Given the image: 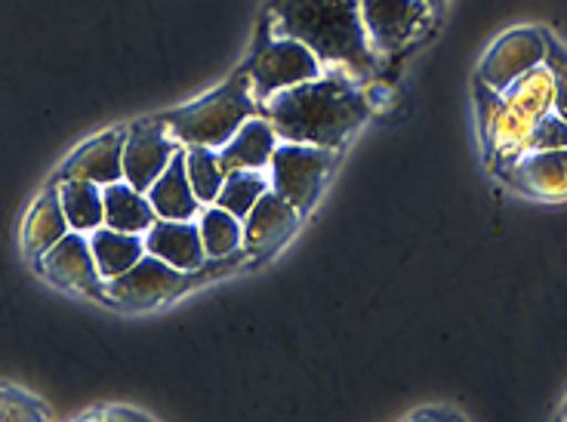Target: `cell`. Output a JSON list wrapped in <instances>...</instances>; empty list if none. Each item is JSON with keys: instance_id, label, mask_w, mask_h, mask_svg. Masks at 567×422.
<instances>
[{"instance_id": "cell-11", "label": "cell", "mask_w": 567, "mask_h": 422, "mask_svg": "<svg viewBox=\"0 0 567 422\" xmlns=\"http://www.w3.org/2000/svg\"><path fill=\"white\" fill-rule=\"evenodd\" d=\"M297 207L287 197L278 195L275 188H269L256 200L254 210L244 216V244L250 254H269L297 231Z\"/></svg>"}, {"instance_id": "cell-7", "label": "cell", "mask_w": 567, "mask_h": 422, "mask_svg": "<svg viewBox=\"0 0 567 422\" xmlns=\"http://www.w3.org/2000/svg\"><path fill=\"white\" fill-rule=\"evenodd\" d=\"M185 287V271L157 256H142L140 263L105 284V296L121 309H152Z\"/></svg>"}, {"instance_id": "cell-30", "label": "cell", "mask_w": 567, "mask_h": 422, "mask_svg": "<svg viewBox=\"0 0 567 422\" xmlns=\"http://www.w3.org/2000/svg\"><path fill=\"white\" fill-rule=\"evenodd\" d=\"M423 3H429L432 10H439V7H441V3H444V0H423Z\"/></svg>"}, {"instance_id": "cell-4", "label": "cell", "mask_w": 567, "mask_h": 422, "mask_svg": "<svg viewBox=\"0 0 567 422\" xmlns=\"http://www.w3.org/2000/svg\"><path fill=\"white\" fill-rule=\"evenodd\" d=\"M244 71L250 78L256 102H269L275 93H281L287 86L321 78V59L315 56L312 50L297 38L271 31L269 38L259 43V50H256Z\"/></svg>"}, {"instance_id": "cell-18", "label": "cell", "mask_w": 567, "mask_h": 422, "mask_svg": "<svg viewBox=\"0 0 567 422\" xmlns=\"http://www.w3.org/2000/svg\"><path fill=\"white\" fill-rule=\"evenodd\" d=\"M90 250L96 259L102 281H112L117 275H124L145 256V240L133 231H121V228L100 226L90 231Z\"/></svg>"}, {"instance_id": "cell-31", "label": "cell", "mask_w": 567, "mask_h": 422, "mask_svg": "<svg viewBox=\"0 0 567 422\" xmlns=\"http://www.w3.org/2000/svg\"><path fill=\"white\" fill-rule=\"evenodd\" d=\"M565 416H567V404H565Z\"/></svg>"}, {"instance_id": "cell-23", "label": "cell", "mask_w": 567, "mask_h": 422, "mask_svg": "<svg viewBox=\"0 0 567 422\" xmlns=\"http://www.w3.org/2000/svg\"><path fill=\"white\" fill-rule=\"evenodd\" d=\"M185 173L188 183L195 188L200 204H213L219 188L226 183V169L219 164V155H213V148L207 145H185Z\"/></svg>"}, {"instance_id": "cell-3", "label": "cell", "mask_w": 567, "mask_h": 422, "mask_svg": "<svg viewBox=\"0 0 567 422\" xmlns=\"http://www.w3.org/2000/svg\"><path fill=\"white\" fill-rule=\"evenodd\" d=\"M256 114V96L247 71H238L228 84L213 90L210 96L192 102L188 109L167 114L164 121L171 124L173 136L183 145H207L223 148L247 117Z\"/></svg>"}, {"instance_id": "cell-26", "label": "cell", "mask_w": 567, "mask_h": 422, "mask_svg": "<svg viewBox=\"0 0 567 422\" xmlns=\"http://www.w3.org/2000/svg\"><path fill=\"white\" fill-rule=\"evenodd\" d=\"M546 65L555 78V114L567 124V53L561 47H546Z\"/></svg>"}, {"instance_id": "cell-21", "label": "cell", "mask_w": 567, "mask_h": 422, "mask_svg": "<svg viewBox=\"0 0 567 422\" xmlns=\"http://www.w3.org/2000/svg\"><path fill=\"white\" fill-rule=\"evenodd\" d=\"M59 200H62V213L69 219V228L74 231H96L105 226V200H102V188L86 179H62L59 185Z\"/></svg>"}, {"instance_id": "cell-2", "label": "cell", "mask_w": 567, "mask_h": 422, "mask_svg": "<svg viewBox=\"0 0 567 422\" xmlns=\"http://www.w3.org/2000/svg\"><path fill=\"white\" fill-rule=\"evenodd\" d=\"M269 121L284 142L340 148L368 121L370 102L346 74H321L287 86L266 102Z\"/></svg>"}, {"instance_id": "cell-13", "label": "cell", "mask_w": 567, "mask_h": 422, "mask_svg": "<svg viewBox=\"0 0 567 422\" xmlns=\"http://www.w3.org/2000/svg\"><path fill=\"white\" fill-rule=\"evenodd\" d=\"M145 254L171 263L179 271H195L207 256L204 254V240H200V228L192 226V219H157L155 226L148 228Z\"/></svg>"}, {"instance_id": "cell-29", "label": "cell", "mask_w": 567, "mask_h": 422, "mask_svg": "<svg viewBox=\"0 0 567 422\" xmlns=\"http://www.w3.org/2000/svg\"><path fill=\"white\" fill-rule=\"evenodd\" d=\"M460 420V413H439V410H423V413H416L413 420Z\"/></svg>"}, {"instance_id": "cell-6", "label": "cell", "mask_w": 567, "mask_h": 422, "mask_svg": "<svg viewBox=\"0 0 567 422\" xmlns=\"http://www.w3.org/2000/svg\"><path fill=\"white\" fill-rule=\"evenodd\" d=\"M358 7L370 47L380 56L416 43L435 22V10L423 0H358Z\"/></svg>"}, {"instance_id": "cell-28", "label": "cell", "mask_w": 567, "mask_h": 422, "mask_svg": "<svg viewBox=\"0 0 567 422\" xmlns=\"http://www.w3.org/2000/svg\"><path fill=\"white\" fill-rule=\"evenodd\" d=\"M90 420H148L140 410H102V413H90Z\"/></svg>"}, {"instance_id": "cell-19", "label": "cell", "mask_w": 567, "mask_h": 422, "mask_svg": "<svg viewBox=\"0 0 567 422\" xmlns=\"http://www.w3.org/2000/svg\"><path fill=\"white\" fill-rule=\"evenodd\" d=\"M102 200H105V226L140 235L157 223V213L148 195L130 183H121V179L109 183L102 188Z\"/></svg>"}, {"instance_id": "cell-17", "label": "cell", "mask_w": 567, "mask_h": 422, "mask_svg": "<svg viewBox=\"0 0 567 422\" xmlns=\"http://www.w3.org/2000/svg\"><path fill=\"white\" fill-rule=\"evenodd\" d=\"M503 105L512 114H518L527 124H537L546 114L555 112V78L549 65L543 62L537 69H530L522 74L512 86H506L503 93Z\"/></svg>"}, {"instance_id": "cell-9", "label": "cell", "mask_w": 567, "mask_h": 422, "mask_svg": "<svg viewBox=\"0 0 567 422\" xmlns=\"http://www.w3.org/2000/svg\"><path fill=\"white\" fill-rule=\"evenodd\" d=\"M183 142L164 130V121H142L130 127L124 136V179L140 192H148V185L167 169Z\"/></svg>"}, {"instance_id": "cell-24", "label": "cell", "mask_w": 567, "mask_h": 422, "mask_svg": "<svg viewBox=\"0 0 567 422\" xmlns=\"http://www.w3.org/2000/svg\"><path fill=\"white\" fill-rule=\"evenodd\" d=\"M266 192H269V183H266L262 169H235V173H226V183L216 195V204L244 219Z\"/></svg>"}, {"instance_id": "cell-20", "label": "cell", "mask_w": 567, "mask_h": 422, "mask_svg": "<svg viewBox=\"0 0 567 422\" xmlns=\"http://www.w3.org/2000/svg\"><path fill=\"white\" fill-rule=\"evenodd\" d=\"M62 235H69V219L62 213V200H59V192H47L34 200V207L25 216V226H22L25 254H47Z\"/></svg>"}, {"instance_id": "cell-16", "label": "cell", "mask_w": 567, "mask_h": 422, "mask_svg": "<svg viewBox=\"0 0 567 422\" xmlns=\"http://www.w3.org/2000/svg\"><path fill=\"white\" fill-rule=\"evenodd\" d=\"M148 200L155 207L157 219H192L198 213L200 200L195 195V188L188 183V173H185V155L176 152L167 169L157 176L155 183L148 185Z\"/></svg>"}, {"instance_id": "cell-8", "label": "cell", "mask_w": 567, "mask_h": 422, "mask_svg": "<svg viewBox=\"0 0 567 422\" xmlns=\"http://www.w3.org/2000/svg\"><path fill=\"white\" fill-rule=\"evenodd\" d=\"M546 47H549V41L534 29H518L503 34L487 50L482 71H478V81L491 86V90H496V93H503L522 74H527L530 69H537V65L546 62Z\"/></svg>"}, {"instance_id": "cell-10", "label": "cell", "mask_w": 567, "mask_h": 422, "mask_svg": "<svg viewBox=\"0 0 567 422\" xmlns=\"http://www.w3.org/2000/svg\"><path fill=\"white\" fill-rule=\"evenodd\" d=\"M41 271L56 287H69V290H93L102 281L84 231L62 235L47 254H41Z\"/></svg>"}, {"instance_id": "cell-25", "label": "cell", "mask_w": 567, "mask_h": 422, "mask_svg": "<svg viewBox=\"0 0 567 422\" xmlns=\"http://www.w3.org/2000/svg\"><path fill=\"white\" fill-rule=\"evenodd\" d=\"M549 148H567V124L555 112H549L530 133L527 152H549Z\"/></svg>"}, {"instance_id": "cell-1", "label": "cell", "mask_w": 567, "mask_h": 422, "mask_svg": "<svg viewBox=\"0 0 567 422\" xmlns=\"http://www.w3.org/2000/svg\"><path fill=\"white\" fill-rule=\"evenodd\" d=\"M266 29L302 41L321 65L352 81H368L383 69V59L368 41L358 0H271Z\"/></svg>"}, {"instance_id": "cell-15", "label": "cell", "mask_w": 567, "mask_h": 422, "mask_svg": "<svg viewBox=\"0 0 567 422\" xmlns=\"http://www.w3.org/2000/svg\"><path fill=\"white\" fill-rule=\"evenodd\" d=\"M275 140L278 133L271 127V121L266 117H247L238 133L223 145L219 152V164L226 173H235V169H262L269 167L271 155H275Z\"/></svg>"}, {"instance_id": "cell-12", "label": "cell", "mask_w": 567, "mask_h": 422, "mask_svg": "<svg viewBox=\"0 0 567 422\" xmlns=\"http://www.w3.org/2000/svg\"><path fill=\"white\" fill-rule=\"evenodd\" d=\"M124 136L121 130L105 133L100 140L86 142L69 157L62 169V179H86V183L109 185L124 179Z\"/></svg>"}, {"instance_id": "cell-22", "label": "cell", "mask_w": 567, "mask_h": 422, "mask_svg": "<svg viewBox=\"0 0 567 422\" xmlns=\"http://www.w3.org/2000/svg\"><path fill=\"white\" fill-rule=\"evenodd\" d=\"M200 240H204V254L210 259H223V256L235 254L244 240V226L235 213H228L226 207H207L200 213Z\"/></svg>"}, {"instance_id": "cell-14", "label": "cell", "mask_w": 567, "mask_h": 422, "mask_svg": "<svg viewBox=\"0 0 567 422\" xmlns=\"http://www.w3.org/2000/svg\"><path fill=\"white\" fill-rule=\"evenodd\" d=\"M509 179L537 197H567V148L527 152L509 164Z\"/></svg>"}, {"instance_id": "cell-5", "label": "cell", "mask_w": 567, "mask_h": 422, "mask_svg": "<svg viewBox=\"0 0 567 422\" xmlns=\"http://www.w3.org/2000/svg\"><path fill=\"white\" fill-rule=\"evenodd\" d=\"M333 161H337V148L284 142L269 161L271 188L287 197L299 213L309 210L324 185V176L333 169Z\"/></svg>"}, {"instance_id": "cell-27", "label": "cell", "mask_w": 567, "mask_h": 422, "mask_svg": "<svg viewBox=\"0 0 567 422\" xmlns=\"http://www.w3.org/2000/svg\"><path fill=\"white\" fill-rule=\"evenodd\" d=\"M47 413L22 392L0 389V420H43Z\"/></svg>"}]
</instances>
